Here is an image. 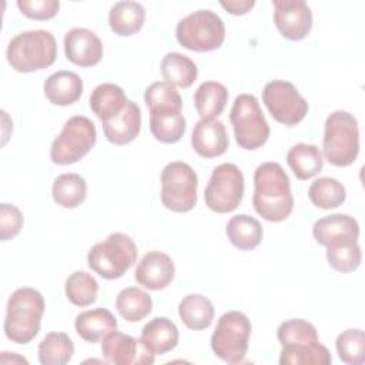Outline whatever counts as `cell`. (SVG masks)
<instances>
[{
	"label": "cell",
	"mask_w": 365,
	"mask_h": 365,
	"mask_svg": "<svg viewBox=\"0 0 365 365\" xmlns=\"http://www.w3.org/2000/svg\"><path fill=\"white\" fill-rule=\"evenodd\" d=\"M198 177L182 161L168 163L161 171V202L173 212H188L197 204Z\"/></svg>",
	"instance_id": "30bf717a"
},
{
	"label": "cell",
	"mask_w": 365,
	"mask_h": 365,
	"mask_svg": "<svg viewBox=\"0 0 365 365\" xmlns=\"http://www.w3.org/2000/svg\"><path fill=\"white\" fill-rule=\"evenodd\" d=\"M187 128V123L178 108H151L150 130L154 138L164 144H174L181 140Z\"/></svg>",
	"instance_id": "7402d4cb"
},
{
	"label": "cell",
	"mask_w": 365,
	"mask_h": 365,
	"mask_svg": "<svg viewBox=\"0 0 365 365\" xmlns=\"http://www.w3.org/2000/svg\"><path fill=\"white\" fill-rule=\"evenodd\" d=\"M44 94L54 106H70L81 97L83 80L74 71H56L44 81Z\"/></svg>",
	"instance_id": "ffe728a7"
},
{
	"label": "cell",
	"mask_w": 365,
	"mask_h": 365,
	"mask_svg": "<svg viewBox=\"0 0 365 365\" xmlns=\"http://www.w3.org/2000/svg\"><path fill=\"white\" fill-rule=\"evenodd\" d=\"M137 245L131 237L113 232L94 244L87 254L88 267L104 279L121 278L137 261Z\"/></svg>",
	"instance_id": "5b68a950"
},
{
	"label": "cell",
	"mask_w": 365,
	"mask_h": 365,
	"mask_svg": "<svg viewBox=\"0 0 365 365\" xmlns=\"http://www.w3.org/2000/svg\"><path fill=\"white\" fill-rule=\"evenodd\" d=\"M315 241L327 248L341 247L358 241V221L348 214H331L315 221L312 227Z\"/></svg>",
	"instance_id": "9a60e30c"
},
{
	"label": "cell",
	"mask_w": 365,
	"mask_h": 365,
	"mask_svg": "<svg viewBox=\"0 0 365 365\" xmlns=\"http://www.w3.org/2000/svg\"><path fill=\"white\" fill-rule=\"evenodd\" d=\"M244 175L232 163L217 165L204 191L205 205L218 214L234 211L242 201Z\"/></svg>",
	"instance_id": "8fae6325"
},
{
	"label": "cell",
	"mask_w": 365,
	"mask_h": 365,
	"mask_svg": "<svg viewBox=\"0 0 365 365\" xmlns=\"http://www.w3.org/2000/svg\"><path fill=\"white\" fill-rule=\"evenodd\" d=\"M225 234L230 242L241 251L257 248L264 235L259 221L248 214H237L231 217V220L227 222Z\"/></svg>",
	"instance_id": "484cf974"
},
{
	"label": "cell",
	"mask_w": 365,
	"mask_h": 365,
	"mask_svg": "<svg viewBox=\"0 0 365 365\" xmlns=\"http://www.w3.org/2000/svg\"><path fill=\"white\" fill-rule=\"evenodd\" d=\"M23 214L21 211L7 202H1L0 205V240L7 241L14 238L23 228Z\"/></svg>",
	"instance_id": "60d3db41"
},
{
	"label": "cell",
	"mask_w": 365,
	"mask_h": 365,
	"mask_svg": "<svg viewBox=\"0 0 365 365\" xmlns=\"http://www.w3.org/2000/svg\"><path fill=\"white\" fill-rule=\"evenodd\" d=\"M115 308L125 321L138 322L151 312L153 299L141 288L128 287L118 292L115 298Z\"/></svg>",
	"instance_id": "1f68e13d"
},
{
	"label": "cell",
	"mask_w": 365,
	"mask_h": 365,
	"mask_svg": "<svg viewBox=\"0 0 365 365\" xmlns=\"http://www.w3.org/2000/svg\"><path fill=\"white\" fill-rule=\"evenodd\" d=\"M74 328L81 339L94 344L117 331V319L108 309L94 308L78 314L74 321Z\"/></svg>",
	"instance_id": "44dd1931"
},
{
	"label": "cell",
	"mask_w": 365,
	"mask_h": 365,
	"mask_svg": "<svg viewBox=\"0 0 365 365\" xmlns=\"http://www.w3.org/2000/svg\"><path fill=\"white\" fill-rule=\"evenodd\" d=\"M141 130V110L137 103L130 101L125 104L123 111L103 121V131L106 138L115 145H125L137 138Z\"/></svg>",
	"instance_id": "d6986e66"
},
{
	"label": "cell",
	"mask_w": 365,
	"mask_h": 365,
	"mask_svg": "<svg viewBox=\"0 0 365 365\" xmlns=\"http://www.w3.org/2000/svg\"><path fill=\"white\" fill-rule=\"evenodd\" d=\"M51 195L57 205L63 208H76L86 200L87 182L80 174H61L53 182Z\"/></svg>",
	"instance_id": "4dcf8cb0"
},
{
	"label": "cell",
	"mask_w": 365,
	"mask_h": 365,
	"mask_svg": "<svg viewBox=\"0 0 365 365\" xmlns=\"http://www.w3.org/2000/svg\"><path fill=\"white\" fill-rule=\"evenodd\" d=\"M212 302L201 294H188L178 304V315L190 329H207L214 319Z\"/></svg>",
	"instance_id": "f1b7e54d"
},
{
	"label": "cell",
	"mask_w": 365,
	"mask_h": 365,
	"mask_svg": "<svg viewBox=\"0 0 365 365\" xmlns=\"http://www.w3.org/2000/svg\"><path fill=\"white\" fill-rule=\"evenodd\" d=\"M274 23L291 41L305 38L312 29V13L304 0H274Z\"/></svg>",
	"instance_id": "5bb4252c"
},
{
	"label": "cell",
	"mask_w": 365,
	"mask_h": 365,
	"mask_svg": "<svg viewBox=\"0 0 365 365\" xmlns=\"http://www.w3.org/2000/svg\"><path fill=\"white\" fill-rule=\"evenodd\" d=\"M327 259L331 268L339 272H352L361 265L362 254L358 241L341 247L327 248Z\"/></svg>",
	"instance_id": "ab89813d"
},
{
	"label": "cell",
	"mask_w": 365,
	"mask_h": 365,
	"mask_svg": "<svg viewBox=\"0 0 365 365\" xmlns=\"http://www.w3.org/2000/svg\"><path fill=\"white\" fill-rule=\"evenodd\" d=\"M277 338L281 346H298L318 342L317 328L301 318L284 321L277 329Z\"/></svg>",
	"instance_id": "8d00e7d4"
},
{
	"label": "cell",
	"mask_w": 365,
	"mask_h": 365,
	"mask_svg": "<svg viewBox=\"0 0 365 365\" xmlns=\"http://www.w3.org/2000/svg\"><path fill=\"white\" fill-rule=\"evenodd\" d=\"M177 41L187 50L205 53L217 50L225 38V26L221 17L211 10H197L177 23Z\"/></svg>",
	"instance_id": "8992f818"
},
{
	"label": "cell",
	"mask_w": 365,
	"mask_h": 365,
	"mask_svg": "<svg viewBox=\"0 0 365 365\" xmlns=\"http://www.w3.org/2000/svg\"><path fill=\"white\" fill-rule=\"evenodd\" d=\"M174 274L175 268L171 257L161 251H150L137 264L134 278L140 285L151 291H160L171 284Z\"/></svg>",
	"instance_id": "e0dca14e"
},
{
	"label": "cell",
	"mask_w": 365,
	"mask_h": 365,
	"mask_svg": "<svg viewBox=\"0 0 365 365\" xmlns=\"http://www.w3.org/2000/svg\"><path fill=\"white\" fill-rule=\"evenodd\" d=\"M322 151L325 160L335 167H348L359 153V128L356 118L348 111H334L324 125Z\"/></svg>",
	"instance_id": "277c9868"
},
{
	"label": "cell",
	"mask_w": 365,
	"mask_h": 365,
	"mask_svg": "<svg viewBox=\"0 0 365 365\" xmlns=\"http://www.w3.org/2000/svg\"><path fill=\"white\" fill-rule=\"evenodd\" d=\"M220 4L230 13V14H234V16H242V14H247L254 6H255V1L254 0H221Z\"/></svg>",
	"instance_id": "7bdbcfd3"
},
{
	"label": "cell",
	"mask_w": 365,
	"mask_h": 365,
	"mask_svg": "<svg viewBox=\"0 0 365 365\" xmlns=\"http://www.w3.org/2000/svg\"><path fill=\"white\" fill-rule=\"evenodd\" d=\"M66 297L77 307H88L96 302L98 294V282L86 271H74L66 279Z\"/></svg>",
	"instance_id": "d590c367"
},
{
	"label": "cell",
	"mask_w": 365,
	"mask_h": 365,
	"mask_svg": "<svg viewBox=\"0 0 365 365\" xmlns=\"http://www.w3.org/2000/svg\"><path fill=\"white\" fill-rule=\"evenodd\" d=\"M74 354V344L66 332H48L38 344V361L41 365L68 364Z\"/></svg>",
	"instance_id": "d6a6232c"
},
{
	"label": "cell",
	"mask_w": 365,
	"mask_h": 365,
	"mask_svg": "<svg viewBox=\"0 0 365 365\" xmlns=\"http://www.w3.org/2000/svg\"><path fill=\"white\" fill-rule=\"evenodd\" d=\"M287 163L298 180L315 177L324 167L322 153L315 144L298 143L287 153Z\"/></svg>",
	"instance_id": "83f0119b"
},
{
	"label": "cell",
	"mask_w": 365,
	"mask_h": 365,
	"mask_svg": "<svg viewBox=\"0 0 365 365\" xmlns=\"http://www.w3.org/2000/svg\"><path fill=\"white\" fill-rule=\"evenodd\" d=\"M145 21V10L137 1H117L108 13L110 29L121 37H128L141 30Z\"/></svg>",
	"instance_id": "d4e9b609"
},
{
	"label": "cell",
	"mask_w": 365,
	"mask_h": 365,
	"mask_svg": "<svg viewBox=\"0 0 365 365\" xmlns=\"http://www.w3.org/2000/svg\"><path fill=\"white\" fill-rule=\"evenodd\" d=\"M11 68L31 73L50 67L57 58V43L47 30H29L14 36L6 50Z\"/></svg>",
	"instance_id": "3957f363"
},
{
	"label": "cell",
	"mask_w": 365,
	"mask_h": 365,
	"mask_svg": "<svg viewBox=\"0 0 365 365\" xmlns=\"http://www.w3.org/2000/svg\"><path fill=\"white\" fill-rule=\"evenodd\" d=\"M230 120L237 144L244 150L262 147L269 137V125L252 94H240L231 107Z\"/></svg>",
	"instance_id": "ba28073f"
},
{
	"label": "cell",
	"mask_w": 365,
	"mask_h": 365,
	"mask_svg": "<svg viewBox=\"0 0 365 365\" xmlns=\"http://www.w3.org/2000/svg\"><path fill=\"white\" fill-rule=\"evenodd\" d=\"M228 135L222 121L200 120L195 123L191 134V145L194 151L204 158L222 155L228 148Z\"/></svg>",
	"instance_id": "ac0fdd59"
},
{
	"label": "cell",
	"mask_w": 365,
	"mask_h": 365,
	"mask_svg": "<svg viewBox=\"0 0 365 365\" xmlns=\"http://www.w3.org/2000/svg\"><path fill=\"white\" fill-rule=\"evenodd\" d=\"M252 327L248 317L240 311L222 314L211 335V349L224 362H242L248 352Z\"/></svg>",
	"instance_id": "52a82bcc"
},
{
	"label": "cell",
	"mask_w": 365,
	"mask_h": 365,
	"mask_svg": "<svg viewBox=\"0 0 365 365\" xmlns=\"http://www.w3.org/2000/svg\"><path fill=\"white\" fill-rule=\"evenodd\" d=\"M144 101L151 108H182V100L177 88L167 81H155L144 91Z\"/></svg>",
	"instance_id": "f35d334b"
},
{
	"label": "cell",
	"mask_w": 365,
	"mask_h": 365,
	"mask_svg": "<svg viewBox=\"0 0 365 365\" xmlns=\"http://www.w3.org/2000/svg\"><path fill=\"white\" fill-rule=\"evenodd\" d=\"M262 101L271 117L288 127L299 124L308 114V103L298 88L285 80H272L262 90Z\"/></svg>",
	"instance_id": "7c38bea8"
},
{
	"label": "cell",
	"mask_w": 365,
	"mask_h": 365,
	"mask_svg": "<svg viewBox=\"0 0 365 365\" xmlns=\"http://www.w3.org/2000/svg\"><path fill=\"white\" fill-rule=\"evenodd\" d=\"M161 74L167 83L187 88L197 80L198 68L195 63L185 54L171 51L163 57Z\"/></svg>",
	"instance_id": "f546056e"
},
{
	"label": "cell",
	"mask_w": 365,
	"mask_h": 365,
	"mask_svg": "<svg viewBox=\"0 0 365 365\" xmlns=\"http://www.w3.org/2000/svg\"><path fill=\"white\" fill-rule=\"evenodd\" d=\"M252 205L257 214L271 222H279L294 210V197L287 173L278 163H262L254 171Z\"/></svg>",
	"instance_id": "6da1fadb"
},
{
	"label": "cell",
	"mask_w": 365,
	"mask_h": 365,
	"mask_svg": "<svg viewBox=\"0 0 365 365\" xmlns=\"http://www.w3.org/2000/svg\"><path fill=\"white\" fill-rule=\"evenodd\" d=\"M17 7L29 19L50 20L58 13L60 3L56 0H19Z\"/></svg>",
	"instance_id": "b9f144b4"
},
{
	"label": "cell",
	"mask_w": 365,
	"mask_h": 365,
	"mask_svg": "<svg viewBox=\"0 0 365 365\" xmlns=\"http://www.w3.org/2000/svg\"><path fill=\"white\" fill-rule=\"evenodd\" d=\"M178 328L165 317H155L143 327L141 339L154 354H167L178 344Z\"/></svg>",
	"instance_id": "cb8c5ba5"
},
{
	"label": "cell",
	"mask_w": 365,
	"mask_h": 365,
	"mask_svg": "<svg viewBox=\"0 0 365 365\" xmlns=\"http://www.w3.org/2000/svg\"><path fill=\"white\" fill-rule=\"evenodd\" d=\"M44 308V297L37 289L17 288L7 301L4 335L19 345L31 342L40 331Z\"/></svg>",
	"instance_id": "7a4b0ae2"
},
{
	"label": "cell",
	"mask_w": 365,
	"mask_h": 365,
	"mask_svg": "<svg viewBox=\"0 0 365 365\" xmlns=\"http://www.w3.org/2000/svg\"><path fill=\"white\" fill-rule=\"evenodd\" d=\"M128 103L123 88L113 83L98 84L88 100L91 111L103 121L118 115Z\"/></svg>",
	"instance_id": "603a6c76"
},
{
	"label": "cell",
	"mask_w": 365,
	"mask_h": 365,
	"mask_svg": "<svg viewBox=\"0 0 365 365\" xmlns=\"http://www.w3.org/2000/svg\"><path fill=\"white\" fill-rule=\"evenodd\" d=\"M101 352L107 362L114 365H151L155 354L140 338L114 331L101 344Z\"/></svg>",
	"instance_id": "4fadbf2b"
},
{
	"label": "cell",
	"mask_w": 365,
	"mask_h": 365,
	"mask_svg": "<svg viewBox=\"0 0 365 365\" xmlns=\"http://www.w3.org/2000/svg\"><path fill=\"white\" fill-rule=\"evenodd\" d=\"M332 362L328 348L319 342L298 345V346H282L279 354L281 365H329Z\"/></svg>",
	"instance_id": "e575fe53"
},
{
	"label": "cell",
	"mask_w": 365,
	"mask_h": 365,
	"mask_svg": "<svg viewBox=\"0 0 365 365\" xmlns=\"http://www.w3.org/2000/svg\"><path fill=\"white\" fill-rule=\"evenodd\" d=\"M96 141L97 130L88 117H70L64 123L60 134L51 143L50 158L58 165L74 164L90 153Z\"/></svg>",
	"instance_id": "9c48e42d"
},
{
	"label": "cell",
	"mask_w": 365,
	"mask_h": 365,
	"mask_svg": "<svg viewBox=\"0 0 365 365\" xmlns=\"http://www.w3.org/2000/svg\"><path fill=\"white\" fill-rule=\"evenodd\" d=\"M338 356L348 365H362L365 362V335L362 329H346L335 341Z\"/></svg>",
	"instance_id": "74e56055"
},
{
	"label": "cell",
	"mask_w": 365,
	"mask_h": 365,
	"mask_svg": "<svg viewBox=\"0 0 365 365\" xmlns=\"http://www.w3.org/2000/svg\"><path fill=\"white\" fill-rule=\"evenodd\" d=\"M311 202L322 210H331L342 205L346 198V191L342 182L332 177L317 178L308 188Z\"/></svg>",
	"instance_id": "836d02e7"
},
{
	"label": "cell",
	"mask_w": 365,
	"mask_h": 365,
	"mask_svg": "<svg viewBox=\"0 0 365 365\" xmlns=\"http://www.w3.org/2000/svg\"><path fill=\"white\" fill-rule=\"evenodd\" d=\"M228 101V90L222 83L204 81L194 93V107L201 120H215Z\"/></svg>",
	"instance_id": "4316f807"
},
{
	"label": "cell",
	"mask_w": 365,
	"mask_h": 365,
	"mask_svg": "<svg viewBox=\"0 0 365 365\" xmlns=\"http://www.w3.org/2000/svg\"><path fill=\"white\" fill-rule=\"evenodd\" d=\"M103 43L84 27H74L64 36V53L68 61L80 67H93L103 58Z\"/></svg>",
	"instance_id": "2e32d148"
}]
</instances>
